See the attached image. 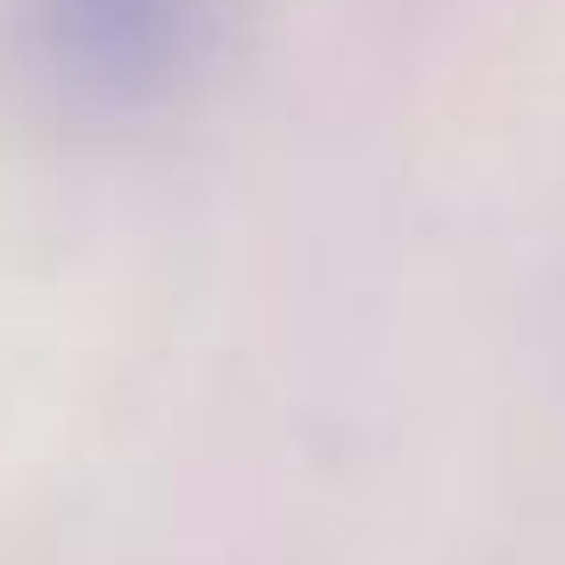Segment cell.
<instances>
[{
    "mask_svg": "<svg viewBox=\"0 0 565 565\" xmlns=\"http://www.w3.org/2000/svg\"><path fill=\"white\" fill-rule=\"evenodd\" d=\"M43 65L94 100H143L201 51L207 0H22Z\"/></svg>",
    "mask_w": 565,
    "mask_h": 565,
    "instance_id": "6da1fadb",
    "label": "cell"
}]
</instances>
